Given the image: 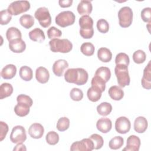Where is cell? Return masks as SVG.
<instances>
[{
    "instance_id": "18",
    "label": "cell",
    "mask_w": 151,
    "mask_h": 151,
    "mask_svg": "<svg viewBox=\"0 0 151 151\" xmlns=\"http://www.w3.org/2000/svg\"><path fill=\"white\" fill-rule=\"evenodd\" d=\"M9 48L10 50L15 53H21L25 51L26 44L21 38L9 42Z\"/></svg>"
},
{
    "instance_id": "17",
    "label": "cell",
    "mask_w": 151,
    "mask_h": 151,
    "mask_svg": "<svg viewBox=\"0 0 151 151\" xmlns=\"http://www.w3.org/2000/svg\"><path fill=\"white\" fill-rule=\"evenodd\" d=\"M36 80L41 84L47 83L50 78V73L48 70L44 67H39L35 71Z\"/></svg>"
},
{
    "instance_id": "11",
    "label": "cell",
    "mask_w": 151,
    "mask_h": 151,
    "mask_svg": "<svg viewBox=\"0 0 151 151\" xmlns=\"http://www.w3.org/2000/svg\"><path fill=\"white\" fill-rule=\"evenodd\" d=\"M131 127V123L128 118L121 116L117 118L115 122V129L120 134H126L129 132Z\"/></svg>"
},
{
    "instance_id": "24",
    "label": "cell",
    "mask_w": 151,
    "mask_h": 151,
    "mask_svg": "<svg viewBox=\"0 0 151 151\" xmlns=\"http://www.w3.org/2000/svg\"><path fill=\"white\" fill-rule=\"evenodd\" d=\"M98 58L103 63H108L112 58V53L111 51L107 48L101 47L97 51Z\"/></svg>"
},
{
    "instance_id": "40",
    "label": "cell",
    "mask_w": 151,
    "mask_h": 151,
    "mask_svg": "<svg viewBox=\"0 0 151 151\" xmlns=\"http://www.w3.org/2000/svg\"><path fill=\"white\" fill-rule=\"evenodd\" d=\"M45 140L47 143H48L49 145H55L59 141V136L58 133L55 132L50 131L45 136Z\"/></svg>"
},
{
    "instance_id": "2",
    "label": "cell",
    "mask_w": 151,
    "mask_h": 151,
    "mask_svg": "<svg viewBox=\"0 0 151 151\" xmlns=\"http://www.w3.org/2000/svg\"><path fill=\"white\" fill-rule=\"evenodd\" d=\"M80 34L84 39H90L94 35L93 20L88 15H83L79 19Z\"/></svg>"
},
{
    "instance_id": "36",
    "label": "cell",
    "mask_w": 151,
    "mask_h": 151,
    "mask_svg": "<svg viewBox=\"0 0 151 151\" xmlns=\"http://www.w3.org/2000/svg\"><path fill=\"white\" fill-rule=\"evenodd\" d=\"M70 126V120L66 117H63L58 119L57 123V129L60 132L65 131Z\"/></svg>"
},
{
    "instance_id": "29",
    "label": "cell",
    "mask_w": 151,
    "mask_h": 151,
    "mask_svg": "<svg viewBox=\"0 0 151 151\" xmlns=\"http://www.w3.org/2000/svg\"><path fill=\"white\" fill-rule=\"evenodd\" d=\"M95 76L101 78L106 83L108 82L111 77L110 70L107 67H100L97 69Z\"/></svg>"
},
{
    "instance_id": "20",
    "label": "cell",
    "mask_w": 151,
    "mask_h": 151,
    "mask_svg": "<svg viewBox=\"0 0 151 151\" xmlns=\"http://www.w3.org/2000/svg\"><path fill=\"white\" fill-rule=\"evenodd\" d=\"M77 9L79 14L82 15H88L92 12L93 6L91 2L86 0L81 1L77 6Z\"/></svg>"
},
{
    "instance_id": "6",
    "label": "cell",
    "mask_w": 151,
    "mask_h": 151,
    "mask_svg": "<svg viewBox=\"0 0 151 151\" xmlns=\"http://www.w3.org/2000/svg\"><path fill=\"white\" fill-rule=\"evenodd\" d=\"M76 16L70 11H63L58 14L55 19V23L60 27L64 28L73 25L75 22Z\"/></svg>"
},
{
    "instance_id": "38",
    "label": "cell",
    "mask_w": 151,
    "mask_h": 151,
    "mask_svg": "<svg viewBox=\"0 0 151 151\" xmlns=\"http://www.w3.org/2000/svg\"><path fill=\"white\" fill-rule=\"evenodd\" d=\"M130 59L127 54L124 52H120L117 54L115 58L116 64H123L127 66L129 65Z\"/></svg>"
},
{
    "instance_id": "21",
    "label": "cell",
    "mask_w": 151,
    "mask_h": 151,
    "mask_svg": "<svg viewBox=\"0 0 151 151\" xmlns=\"http://www.w3.org/2000/svg\"><path fill=\"white\" fill-rule=\"evenodd\" d=\"M17 73V67L14 64H8L5 65L1 71V77L5 80L12 78Z\"/></svg>"
},
{
    "instance_id": "13",
    "label": "cell",
    "mask_w": 151,
    "mask_h": 151,
    "mask_svg": "<svg viewBox=\"0 0 151 151\" xmlns=\"http://www.w3.org/2000/svg\"><path fill=\"white\" fill-rule=\"evenodd\" d=\"M44 129L42 124L38 123L32 124L28 129V133L33 139H40L44 134Z\"/></svg>"
},
{
    "instance_id": "27",
    "label": "cell",
    "mask_w": 151,
    "mask_h": 151,
    "mask_svg": "<svg viewBox=\"0 0 151 151\" xmlns=\"http://www.w3.org/2000/svg\"><path fill=\"white\" fill-rule=\"evenodd\" d=\"M6 37L7 40L10 42L11 41L21 39L22 34L19 29L16 27H10L6 32Z\"/></svg>"
},
{
    "instance_id": "16",
    "label": "cell",
    "mask_w": 151,
    "mask_h": 151,
    "mask_svg": "<svg viewBox=\"0 0 151 151\" xmlns=\"http://www.w3.org/2000/svg\"><path fill=\"white\" fill-rule=\"evenodd\" d=\"M68 67V63L65 60H58L54 62L52 65V71L54 74L58 76L61 77L63 75V73L67 68Z\"/></svg>"
},
{
    "instance_id": "44",
    "label": "cell",
    "mask_w": 151,
    "mask_h": 151,
    "mask_svg": "<svg viewBox=\"0 0 151 151\" xmlns=\"http://www.w3.org/2000/svg\"><path fill=\"white\" fill-rule=\"evenodd\" d=\"M62 35V32L55 27H51L47 30V36L48 38L52 40L60 37Z\"/></svg>"
},
{
    "instance_id": "47",
    "label": "cell",
    "mask_w": 151,
    "mask_h": 151,
    "mask_svg": "<svg viewBox=\"0 0 151 151\" xmlns=\"http://www.w3.org/2000/svg\"><path fill=\"white\" fill-rule=\"evenodd\" d=\"M0 126H1L0 140L2 141L6 137V135L9 130V127H8V124L6 123L2 122V121L0 122Z\"/></svg>"
},
{
    "instance_id": "14",
    "label": "cell",
    "mask_w": 151,
    "mask_h": 151,
    "mask_svg": "<svg viewBox=\"0 0 151 151\" xmlns=\"http://www.w3.org/2000/svg\"><path fill=\"white\" fill-rule=\"evenodd\" d=\"M149 61L146 67L143 70V75L141 80L142 87L145 88L149 90L151 88V64Z\"/></svg>"
},
{
    "instance_id": "45",
    "label": "cell",
    "mask_w": 151,
    "mask_h": 151,
    "mask_svg": "<svg viewBox=\"0 0 151 151\" xmlns=\"http://www.w3.org/2000/svg\"><path fill=\"white\" fill-rule=\"evenodd\" d=\"M17 103H22L29 105L30 107L32 106L33 104V101L32 99L25 94H19L17 97Z\"/></svg>"
},
{
    "instance_id": "1",
    "label": "cell",
    "mask_w": 151,
    "mask_h": 151,
    "mask_svg": "<svg viewBox=\"0 0 151 151\" xmlns=\"http://www.w3.org/2000/svg\"><path fill=\"white\" fill-rule=\"evenodd\" d=\"M88 78V73L82 68H69L64 74V79L67 82L78 86L85 84L87 82Z\"/></svg>"
},
{
    "instance_id": "10",
    "label": "cell",
    "mask_w": 151,
    "mask_h": 151,
    "mask_svg": "<svg viewBox=\"0 0 151 151\" xmlns=\"http://www.w3.org/2000/svg\"><path fill=\"white\" fill-rule=\"evenodd\" d=\"M93 149L94 144L90 138H85L82 139L81 141L75 142L70 147V150L71 151H91Z\"/></svg>"
},
{
    "instance_id": "34",
    "label": "cell",
    "mask_w": 151,
    "mask_h": 151,
    "mask_svg": "<svg viewBox=\"0 0 151 151\" xmlns=\"http://www.w3.org/2000/svg\"><path fill=\"white\" fill-rule=\"evenodd\" d=\"M124 143V139L121 136H115L112 138L109 143V147L111 149L117 150L120 149Z\"/></svg>"
},
{
    "instance_id": "3",
    "label": "cell",
    "mask_w": 151,
    "mask_h": 151,
    "mask_svg": "<svg viewBox=\"0 0 151 151\" xmlns=\"http://www.w3.org/2000/svg\"><path fill=\"white\" fill-rule=\"evenodd\" d=\"M50 50L54 52L67 53L73 48V44L68 39L55 38L50 41Z\"/></svg>"
},
{
    "instance_id": "48",
    "label": "cell",
    "mask_w": 151,
    "mask_h": 151,
    "mask_svg": "<svg viewBox=\"0 0 151 151\" xmlns=\"http://www.w3.org/2000/svg\"><path fill=\"white\" fill-rule=\"evenodd\" d=\"M73 2V0H60L58 4L61 8H68L71 6Z\"/></svg>"
},
{
    "instance_id": "28",
    "label": "cell",
    "mask_w": 151,
    "mask_h": 151,
    "mask_svg": "<svg viewBox=\"0 0 151 151\" xmlns=\"http://www.w3.org/2000/svg\"><path fill=\"white\" fill-rule=\"evenodd\" d=\"M13 90V87L11 84L2 83L0 86V99L2 100L10 96L12 94Z\"/></svg>"
},
{
    "instance_id": "15",
    "label": "cell",
    "mask_w": 151,
    "mask_h": 151,
    "mask_svg": "<svg viewBox=\"0 0 151 151\" xmlns=\"http://www.w3.org/2000/svg\"><path fill=\"white\" fill-rule=\"evenodd\" d=\"M96 127L100 132L107 133L111 129V121L109 118L101 117L97 120L96 123Z\"/></svg>"
},
{
    "instance_id": "31",
    "label": "cell",
    "mask_w": 151,
    "mask_h": 151,
    "mask_svg": "<svg viewBox=\"0 0 151 151\" xmlns=\"http://www.w3.org/2000/svg\"><path fill=\"white\" fill-rule=\"evenodd\" d=\"M97 111L100 115L106 116L111 112L112 106L109 103L103 102L97 106Z\"/></svg>"
},
{
    "instance_id": "23",
    "label": "cell",
    "mask_w": 151,
    "mask_h": 151,
    "mask_svg": "<svg viewBox=\"0 0 151 151\" xmlns=\"http://www.w3.org/2000/svg\"><path fill=\"white\" fill-rule=\"evenodd\" d=\"M29 38L35 42H42L45 40V37L44 31L39 28H35L29 32Z\"/></svg>"
},
{
    "instance_id": "30",
    "label": "cell",
    "mask_w": 151,
    "mask_h": 151,
    "mask_svg": "<svg viewBox=\"0 0 151 151\" xmlns=\"http://www.w3.org/2000/svg\"><path fill=\"white\" fill-rule=\"evenodd\" d=\"M19 76L24 81H29L31 80L33 77L32 69L27 65L22 66L19 69Z\"/></svg>"
},
{
    "instance_id": "5",
    "label": "cell",
    "mask_w": 151,
    "mask_h": 151,
    "mask_svg": "<svg viewBox=\"0 0 151 151\" xmlns=\"http://www.w3.org/2000/svg\"><path fill=\"white\" fill-rule=\"evenodd\" d=\"M133 11L129 6L120 8L118 12L119 24L122 28H127L131 25L133 21Z\"/></svg>"
},
{
    "instance_id": "42",
    "label": "cell",
    "mask_w": 151,
    "mask_h": 151,
    "mask_svg": "<svg viewBox=\"0 0 151 151\" xmlns=\"http://www.w3.org/2000/svg\"><path fill=\"white\" fill-rule=\"evenodd\" d=\"M70 96L73 100L78 101L82 100L83 97V93L81 90L78 88H73L70 91Z\"/></svg>"
},
{
    "instance_id": "46",
    "label": "cell",
    "mask_w": 151,
    "mask_h": 151,
    "mask_svg": "<svg viewBox=\"0 0 151 151\" xmlns=\"http://www.w3.org/2000/svg\"><path fill=\"white\" fill-rule=\"evenodd\" d=\"M141 18L145 22H150L151 20V8H145L141 11Z\"/></svg>"
},
{
    "instance_id": "4",
    "label": "cell",
    "mask_w": 151,
    "mask_h": 151,
    "mask_svg": "<svg viewBox=\"0 0 151 151\" xmlns=\"http://www.w3.org/2000/svg\"><path fill=\"white\" fill-rule=\"evenodd\" d=\"M118 84L120 87H124L130 84V78L128 71V66L123 64H116L114 68Z\"/></svg>"
},
{
    "instance_id": "25",
    "label": "cell",
    "mask_w": 151,
    "mask_h": 151,
    "mask_svg": "<svg viewBox=\"0 0 151 151\" xmlns=\"http://www.w3.org/2000/svg\"><path fill=\"white\" fill-rule=\"evenodd\" d=\"M102 93L103 92L99 88L91 86L88 89L87 95L89 100L92 102H96L101 98Z\"/></svg>"
},
{
    "instance_id": "39",
    "label": "cell",
    "mask_w": 151,
    "mask_h": 151,
    "mask_svg": "<svg viewBox=\"0 0 151 151\" xmlns=\"http://www.w3.org/2000/svg\"><path fill=\"white\" fill-rule=\"evenodd\" d=\"M146 59V55L143 50H137L133 54V61L136 64H142L145 61Z\"/></svg>"
},
{
    "instance_id": "43",
    "label": "cell",
    "mask_w": 151,
    "mask_h": 151,
    "mask_svg": "<svg viewBox=\"0 0 151 151\" xmlns=\"http://www.w3.org/2000/svg\"><path fill=\"white\" fill-rule=\"evenodd\" d=\"M12 19V15L7 9L2 10L0 12V22L2 25L8 24Z\"/></svg>"
},
{
    "instance_id": "41",
    "label": "cell",
    "mask_w": 151,
    "mask_h": 151,
    "mask_svg": "<svg viewBox=\"0 0 151 151\" xmlns=\"http://www.w3.org/2000/svg\"><path fill=\"white\" fill-rule=\"evenodd\" d=\"M97 28L100 32L105 34L109 30V24L106 19H100L97 22Z\"/></svg>"
},
{
    "instance_id": "7",
    "label": "cell",
    "mask_w": 151,
    "mask_h": 151,
    "mask_svg": "<svg viewBox=\"0 0 151 151\" xmlns=\"http://www.w3.org/2000/svg\"><path fill=\"white\" fill-rule=\"evenodd\" d=\"M29 8L30 3L28 1H17L11 3L7 10L11 15H18L28 11Z\"/></svg>"
},
{
    "instance_id": "37",
    "label": "cell",
    "mask_w": 151,
    "mask_h": 151,
    "mask_svg": "<svg viewBox=\"0 0 151 151\" xmlns=\"http://www.w3.org/2000/svg\"><path fill=\"white\" fill-rule=\"evenodd\" d=\"M89 138L93 141L94 144V149H99L102 147L104 144V140L103 137L98 134H93Z\"/></svg>"
},
{
    "instance_id": "9",
    "label": "cell",
    "mask_w": 151,
    "mask_h": 151,
    "mask_svg": "<svg viewBox=\"0 0 151 151\" xmlns=\"http://www.w3.org/2000/svg\"><path fill=\"white\" fill-rule=\"evenodd\" d=\"M27 139V134L25 128L22 126H16L12 129L10 134V140L14 143H21Z\"/></svg>"
},
{
    "instance_id": "32",
    "label": "cell",
    "mask_w": 151,
    "mask_h": 151,
    "mask_svg": "<svg viewBox=\"0 0 151 151\" xmlns=\"http://www.w3.org/2000/svg\"><path fill=\"white\" fill-rule=\"evenodd\" d=\"M21 25L26 29H29L34 24V19L33 17L28 14H24L19 18Z\"/></svg>"
},
{
    "instance_id": "49",
    "label": "cell",
    "mask_w": 151,
    "mask_h": 151,
    "mask_svg": "<svg viewBox=\"0 0 151 151\" xmlns=\"http://www.w3.org/2000/svg\"><path fill=\"white\" fill-rule=\"evenodd\" d=\"M14 150H26V147L24 145L22 144V143H18L15 147L13 149Z\"/></svg>"
},
{
    "instance_id": "8",
    "label": "cell",
    "mask_w": 151,
    "mask_h": 151,
    "mask_svg": "<svg viewBox=\"0 0 151 151\" xmlns=\"http://www.w3.org/2000/svg\"><path fill=\"white\" fill-rule=\"evenodd\" d=\"M34 17L42 27L47 28L51 25V17L48 8L46 7L38 8L34 13Z\"/></svg>"
},
{
    "instance_id": "26",
    "label": "cell",
    "mask_w": 151,
    "mask_h": 151,
    "mask_svg": "<svg viewBox=\"0 0 151 151\" xmlns=\"http://www.w3.org/2000/svg\"><path fill=\"white\" fill-rule=\"evenodd\" d=\"M29 108L30 106L27 104L18 103V104L14 107V112L19 117H24L29 113Z\"/></svg>"
},
{
    "instance_id": "12",
    "label": "cell",
    "mask_w": 151,
    "mask_h": 151,
    "mask_svg": "<svg viewBox=\"0 0 151 151\" xmlns=\"http://www.w3.org/2000/svg\"><path fill=\"white\" fill-rule=\"evenodd\" d=\"M140 139L135 135H130L127 139L126 146L123 150L138 151L140 146Z\"/></svg>"
},
{
    "instance_id": "35",
    "label": "cell",
    "mask_w": 151,
    "mask_h": 151,
    "mask_svg": "<svg viewBox=\"0 0 151 151\" xmlns=\"http://www.w3.org/2000/svg\"><path fill=\"white\" fill-rule=\"evenodd\" d=\"M91 86L96 87L100 90L102 92L104 91L106 88V82L99 76H95L93 77L91 81Z\"/></svg>"
},
{
    "instance_id": "33",
    "label": "cell",
    "mask_w": 151,
    "mask_h": 151,
    "mask_svg": "<svg viewBox=\"0 0 151 151\" xmlns=\"http://www.w3.org/2000/svg\"><path fill=\"white\" fill-rule=\"evenodd\" d=\"M94 46L91 42H84L82 44L80 47L81 52L86 56H91L94 52Z\"/></svg>"
},
{
    "instance_id": "22",
    "label": "cell",
    "mask_w": 151,
    "mask_h": 151,
    "mask_svg": "<svg viewBox=\"0 0 151 151\" xmlns=\"http://www.w3.org/2000/svg\"><path fill=\"white\" fill-rule=\"evenodd\" d=\"M109 96L114 100L118 101L123 99L124 96V91L117 86H113L110 87L108 91Z\"/></svg>"
},
{
    "instance_id": "19",
    "label": "cell",
    "mask_w": 151,
    "mask_h": 151,
    "mask_svg": "<svg viewBox=\"0 0 151 151\" xmlns=\"http://www.w3.org/2000/svg\"><path fill=\"white\" fill-rule=\"evenodd\" d=\"M147 126V120L145 117L139 116L136 118L134 120V129L136 132L139 133H144L146 130Z\"/></svg>"
}]
</instances>
